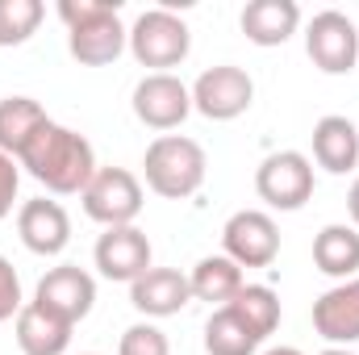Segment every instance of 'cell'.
<instances>
[{
    "mask_svg": "<svg viewBox=\"0 0 359 355\" xmlns=\"http://www.w3.org/2000/svg\"><path fill=\"white\" fill-rule=\"evenodd\" d=\"M17 184H21V168H17V159H8V155L0 151V222L13 213V201H17Z\"/></svg>",
    "mask_w": 359,
    "mask_h": 355,
    "instance_id": "obj_28",
    "label": "cell"
},
{
    "mask_svg": "<svg viewBox=\"0 0 359 355\" xmlns=\"http://www.w3.org/2000/svg\"><path fill=\"white\" fill-rule=\"evenodd\" d=\"M188 113H192V88H184V80H176L172 72L163 76L151 72L134 88V117L151 130H176Z\"/></svg>",
    "mask_w": 359,
    "mask_h": 355,
    "instance_id": "obj_10",
    "label": "cell"
},
{
    "mask_svg": "<svg viewBox=\"0 0 359 355\" xmlns=\"http://www.w3.org/2000/svg\"><path fill=\"white\" fill-rule=\"evenodd\" d=\"M313 264L322 276L355 280L359 272V230L355 226H326L313 239Z\"/></svg>",
    "mask_w": 359,
    "mask_h": 355,
    "instance_id": "obj_21",
    "label": "cell"
},
{
    "mask_svg": "<svg viewBox=\"0 0 359 355\" xmlns=\"http://www.w3.org/2000/svg\"><path fill=\"white\" fill-rule=\"evenodd\" d=\"M322 355H351V351H339V347H330V351H322Z\"/></svg>",
    "mask_w": 359,
    "mask_h": 355,
    "instance_id": "obj_31",
    "label": "cell"
},
{
    "mask_svg": "<svg viewBox=\"0 0 359 355\" xmlns=\"http://www.w3.org/2000/svg\"><path fill=\"white\" fill-rule=\"evenodd\" d=\"M147 188L168 196V201H184L205 184V151L201 142L184 138V134H163L147 147Z\"/></svg>",
    "mask_w": 359,
    "mask_h": 355,
    "instance_id": "obj_2",
    "label": "cell"
},
{
    "mask_svg": "<svg viewBox=\"0 0 359 355\" xmlns=\"http://www.w3.org/2000/svg\"><path fill=\"white\" fill-rule=\"evenodd\" d=\"M313 330L326 343H355L359 339V276L334 284L313 301Z\"/></svg>",
    "mask_w": 359,
    "mask_h": 355,
    "instance_id": "obj_15",
    "label": "cell"
},
{
    "mask_svg": "<svg viewBox=\"0 0 359 355\" xmlns=\"http://www.w3.org/2000/svg\"><path fill=\"white\" fill-rule=\"evenodd\" d=\"M347 209H351V222L359 226V180L351 184V192H347Z\"/></svg>",
    "mask_w": 359,
    "mask_h": 355,
    "instance_id": "obj_29",
    "label": "cell"
},
{
    "mask_svg": "<svg viewBox=\"0 0 359 355\" xmlns=\"http://www.w3.org/2000/svg\"><path fill=\"white\" fill-rule=\"evenodd\" d=\"M192 34L172 8H147L134 29H130V51L142 67H155V76H163L168 67H180L188 59Z\"/></svg>",
    "mask_w": 359,
    "mask_h": 355,
    "instance_id": "obj_3",
    "label": "cell"
},
{
    "mask_svg": "<svg viewBox=\"0 0 359 355\" xmlns=\"http://www.w3.org/2000/svg\"><path fill=\"white\" fill-rule=\"evenodd\" d=\"M222 247L238 267H268L280 255V230L264 209H238L222 230Z\"/></svg>",
    "mask_w": 359,
    "mask_h": 355,
    "instance_id": "obj_8",
    "label": "cell"
},
{
    "mask_svg": "<svg viewBox=\"0 0 359 355\" xmlns=\"http://www.w3.org/2000/svg\"><path fill=\"white\" fill-rule=\"evenodd\" d=\"M17 234L34 255H59L72 243V217L59 201L34 196L17 209Z\"/></svg>",
    "mask_w": 359,
    "mask_h": 355,
    "instance_id": "obj_12",
    "label": "cell"
},
{
    "mask_svg": "<svg viewBox=\"0 0 359 355\" xmlns=\"http://www.w3.org/2000/svg\"><path fill=\"white\" fill-rule=\"evenodd\" d=\"M188 284H192V297L196 301H209V305H230L238 293H243V267L234 264L230 255H205L201 264L192 267V276H188Z\"/></svg>",
    "mask_w": 359,
    "mask_h": 355,
    "instance_id": "obj_20",
    "label": "cell"
},
{
    "mask_svg": "<svg viewBox=\"0 0 359 355\" xmlns=\"http://www.w3.org/2000/svg\"><path fill=\"white\" fill-rule=\"evenodd\" d=\"M126 42H130V29L117 21V8H109V13L84 21V25L67 29V51H72V59H80L84 67H104V63H113V59L126 51Z\"/></svg>",
    "mask_w": 359,
    "mask_h": 355,
    "instance_id": "obj_14",
    "label": "cell"
},
{
    "mask_svg": "<svg viewBox=\"0 0 359 355\" xmlns=\"http://www.w3.org/2000/svg\"><path fill=\"white\" fill-rule=\"evenodd\" d=\"M34 301L46 309V314H55V318H63V322H84L92 314V301H96V280H92L84 267L76 264H63V267H50L42 280H38V293H34Z\"/></svg>",
    "mask_w": 359,
    "mask_h": 355,
    "instance_id": "obj_9",
    "label": "cell"
},
{
    "mask_svg": "<svg viewBox=\"0 0 359 355\" xmlns=\"http://www.w3.org/2000/svg\"><path fill=\"white\" fill-rule=\"evenodd\" d=\"M72 343V322L46 314L38 301H29L17 314V347L25 355H63Z\"/></svg>",
    "mask_w": 359,
    "mask_h": 355,
    "instance_id": "obj_18",
    "label": "cell"
},
{
    "mask_svg": "<svg viewBox=\"0 0 359 355\" xmlns=\"http://www.w3.org/2000/svg\"><path fill=\"white\" fill-rule=\"evenodd\" d=\"M301 25L297 0H251L243 8V34L255 46H284Z\"/></svg>",
    "mask_w": 359,
    "mask_h": 355,
    "instance_id": "obj_17",
    "label": "cell"
},
{
    "mask_svg": "<svg viewBox=\"0 0 359 355\" xmlns=\"http://www.w3.org/2000/svg\"><path fill=\"white\" fill-rule=\"evenodd\" d=\"M80 201H84V213L92 222H100L104 230L134 226V217L142 213V184L126 168H96V176L80 192Z\"/></svg>",
    "mask_w": 359,
    "mask_h": 355,
    "instance_id": "obj_4",
    "label": "cell"
},
{
    "mask_svg": "<svg viewBox=\"0 0 359 355\" xmlns=\"http://www.w3.org/2000/svg\"><path fill=\"white\" fill-rule=\"evenodd\" d=\"M268 355H301V351H297V347H271Z\"/></svg>",
    "mask_w": 359,
    "mask_h": 355,
    "instance_id": "obj_30",
    "label": "cell"
},
{
    "mask_svg": "<svg viewBox=\"0 0 359 355\" xmlns=\"http://www.w3.org/2000/svg\"><path fill=\"white\" fill-rule=\"evenodd\" d=\"M305 51H309V59H313L318 72L347 76L359 59V34H355V25H351V17L339 13V8L318 13L309 21V29H305Z\"/></svg>",
    "mask_w": 359,
    "mask_h": 355,
    "instance_id": "obj_6",
    "label": "cell"
},
{
    "mask_svg": "<svg viewBox=\"0 0 359 355\" xmlns=\"http://www.w3.org/2000/svg\"><path fill=\"white\" fill-rule=\"evenodd\" d=\"M313 159H318V168H326L330 176H347L359 163V130L347 117H339V113L322 117V121L313 126Z\"/></svg>",
    "mask_w": 359,
    "mask_h": 355,
    "instance_id": "obj_16",
    "label": "cell"
},
{
    "mask_svg": "<svg viewBox=\"0 0 359 355\" xmlns=\"http://www.w3.org/2000/svg\"><path fill=\"white\" fill-rule=\"evenodd\" d=\"M192 301V284L176 267H151L130 284V305L147 318H172Z\"/></svg>",
    "mask_w": 359,
    "mask_h": 355,
    "instance_id": "obj_13",
    "label": "cell"
},
{
    "mask_svg": "<svg viewBox=\"0 0 359 355\" xmlns=\"http://www.w3.org/2000/svg\"><path fill=\"white\" fill-rule=\"evenodd\" d=\"M96 267L104 280L134 284L142 272H151V239L138 226H113L96 239Z\"/></svg>",
    "mask_w": 359,
    "mask_h": 355,
    "instance_id": "obj_11",
    "label": "cell"
},
{
    "mask_svg": "<svg viewBox=\"0 0 359 355\" xmlns=\"http://www.w3.org/2000/svg\"><path fill=\"white\" fill-rule=\"evenodd\" d=\"M251 100H255L251 76L243 67H230V63L201 72V80L192 84V109L209 121H234L251 109Z\"/></svg>",
    "mask_w": 359,
    "mask_h": 355,
    "instance_id": "obj_7",
    "label": "cell"
},
{
    "mask_svg": "<svg viewBox=\"0 0 359 355\" xmlns=\"http://www.w3.org/2000/svg\"><path fill=\"white\" fill-rule=\"evenodd\" d=\"M255 192L268 201L271 209L292 213V209H301L313 196V163L301 151H276L255 172Z\"/></svg>",
    "mask_w": 359,
    "mask_h": 355,
    "instance_id": "obj_5",
    "label": "cell"
},
{
    "mask_svg": "<svg viewBox=\"0 0 359 355\" xmlns=\"http://www.w3.org/2000/svg\"><path fill=\"white\" fill-rule=\"evenodd\" d=\"M17 163L38 180V184H46L50 192H59V196L84 192L88 180L96 176L92 142L84 138V134L59 126V121H46V126L29 138V147L21 151Z\"/></svg>",
    "mask_w": 359,
    "mask_h": 355,
    "instance_id": "obj_1",
    "label": "cell"
},
{
    "mask_svg": "<svg viewBox=\"0 0 359 355\" xmlns=\"http://www.w3.org/2000/svg\"><path fill=\"white\" fill-rule=\"evenodd\" d=\"M46 109L34 96H4L0 100V151L8 159H21V151L29 147V138L46 126Z\"/></svg>",
    "mask_w": 359,
    "mask_h": 355,
    "instance_id": "obj_19",
    "label": "cell"
},
{
    "mask_svg": "<svg viewBox=\"0 0 359 355\" xmlns=\"http://www.w3.org/2000/svg\"><path fill=\"white\" fill-rule=\"evenodd\" d=\"M21 309H25V301H21V276H17V267L0 255V322L17 318Z\"/></svg>",
    "mask_w": 359,
    "mask_h": 355,
    "instance_id": "obj_26",
    "label": "cell"
},
{
    "mask_svg": "<svg viewBox=\"0 0 359 355\" xmlns=\"http://www.w3.org/2000/svg\"><path fill=\"white\" fill-rule=\"evenodd\" d=\"M46 17L42 0H0V46H21L38 34Z\"/></svg>",
    "mask_w": 359,
    "mask_h": 355,
    "instance_id": "obj_24",
    "label": "cell"
},
{
    "mask_svg": "<svg viewBox=\"0 0 359 355\" xmlns=\"http://www.w3.org/2000/svg\"><path fill=\"white\" fill-rule=\"evenodd\" d=\"M117 355H172V343H168V335H163L159 326L138 322V326H130V330L121 335Z\"/></svg>",
    "mask_w": 359,
    "mask_h": 355,
    "instance_id": "obj_25",
    "label": "cell"
},
{
    "mask_svg": "<svg viewBox=\"0 0 359 355\" xmlns=\"http://www.w3.org/2000/svg\"><path fill=\"white\" fill-rule=\"evenodd\" d=\"M255 347H259V339L243 326V318L230 305L213 309V318L205 322V351L209 355H255Z\"/></svg>",
    "mask_w": 359,
    "mask_h": 355,
    "instance_id": "obj_23",
    "label": "cell"
},
{
    "mask_svg": "<svg viewBox=\"0 0 359 355\" xmlns=\"http://www.w3.org/2000/svg\"><path fill=\"white\" fill-rule=\"evenodd\" d=\"M230 309L243 318V326H247L259 343L280 326V297L271 293L268 284H243V293L230 301Z\"/></svg>",
    "mask_w": 359,
    "mask_h": 355,
    "instance_id": "obj_22",
    "label": "cell"
},
{
    "mask_svg": "<svg viewBox=\"0 0 359 355\" xmlns=\"http://www.w3.org/2000/svg\"><path fill=\"white\" fill-rule=\"evenodd\" d=\"M109 8H121V0H59V17L67 21V29L84 25V21H92V17L109 13Z\"/></svg>",
    "mask_w": 359,
    "mask_h": 355,
    "instance_id": "obj_27",
    "label": "cell"
}]
</instances>
